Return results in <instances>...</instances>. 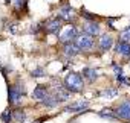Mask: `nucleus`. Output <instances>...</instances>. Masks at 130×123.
Returning a JSON list of instances; mask_svg holds the SVG:
<instances>
[{
    "label": "nucleus",
    "instance_id": "20",
    "mask_svg": "<svg viewBox=\"0 0 130 123\" xmlns=\"http://www.w3.org/2000/svg\"><path fill=\"white\" fill-rule=\"evenodd\" d=\"M118 94V90L116 88H109V90H104V91H101V96L103 97H107V99H110V97H115Z\"/></svg>",
    "mask_w": 130,
    "mask_h": 123
},
{
    "label": "nucleus",
    "instance_id": "24",
    "mask_svg": "<svg viewBox=\"0 0 130 123\" xmlns=\"http://www.w3.org/2000/svg\"><path fill=\"white\" fill-rule=\"evenodd\" d=\"M116 81H118V84H119V85H122V84L128 85V84H130V81H128V79H125V78H124V75H118V76H116Z\"/></svg>",
    "mask_w": 130,
    "mask_h": 123
},
{
    "label": "nucleus",
    "instance_id": "7",
    "mask_svg": "<svg viewBox=\"0 0 130 123\" xmlns=\"http://www.w3.org/2000/svg\"><path fill=\"white\" fill-rule=\"evenodd\" d=\"M61 30V18H52L46 23V32L52 34V35H58Z\"/></svg>",
    "mask_w": 130,
    "mask_h": 123
},
{
    "label": "nucleus",
    "instance_id": "26",
    "mask_svg": "<svg viewBox=\"0 0 130 123\" xmlns=\"http://www.w3.org/2000/svg\"><path fill=\"white\" fill-rule=\"evenodd\" d=\"M46 120V117H41V118H38V120H35L34 123H41V121H44Z\"/></svg>",
    "mask_w": 130,
    "mask_h": 123
},
{
    "label": "nucleus",
    "instance_id": "3",
    "mask_svg": "<svg viewBox=\"0 0 130 123\" xmlns=\"http://www.w3.org/2000/svg\"><path fill=\"white\" fill-rule=\"evenodd\" d=\"M75 44L78 46L80 50L87 52V50H90L93 47V38H92V35H89V34L84 32V34H81V35H78L75 38Z\"/></svg>",
    "mask_w": 130,
    "mask_h": 123
},
{
    "label": "nucleus",
    "instance_id": "5",
    "mask_svg": "<svg viewBox=\"0 0 130 123\" xmlns=\"http://www.w3.org/2000/svg\"><path fill=\"white\" fill-rule=\"evenodd\" d=\"M77 37H78V30H77V27H75V26H68L66 30H64L63 34H60L58 40H60L63 44H66V43H71L72 40H75Z\"/></svg>",
    "mask_w": 130,
    "mask_h": 123
},
{
    "label": "nucleus",
    "instance_id": "17",
    "mask_svg": "<svg viewBox=\"0 0 130 123\" xmlns=\"http://www.w3.org/2000/svg\"><path fill=\"white\" fill-rule=\"evenodd\" d=\"M41 102V105H44V106H47V108H54V106H57L58 105V100L55 99V96H46L43 100H40Z\"/></svg>",
    "mask_w": 130,
    "mask_h": 123
},
{
    "label": "nucleus",
    "instance_id": "10",
    "mask_svg": "<svg viewBox=\"0 0 130 123\" xmlns=\"http://www.w3.org/2000/svg\"><path fill=\"white\" fill-rule=\"evenodd\" d=\"M78 52H80V49H78V46L75 44V43H66L64 44V47H63V53L66 55L68 58H74V56H77L78 55Z\"/></svg>",
    "mask_w": 130,
    "mask_h": 123
},
{
    "label": "nucleus",
    "instance_id": "6",
    "mask_svg": "<svg viewBox=\"0 0 130 123\" xmlns=\"http://www.w3.org/2000/svg\"><path fill=\"white\" fill-rule=\"evenodd\" d=\"M58 18H61V20H66V21H71V20H74V18H75V11H74V8H72L69 3L63 5V6L58 9Z\"/></svg>",
    "mask_w": 130,
    "mask_h": 123
},
{
    "label": "nucleus",
    "instance_id": "8",
    "mask_svg": "<svg viewBox=\"0 0 130 123\" xmlns=\"http://www.w3.org/2000/svg\"><path fill=\"white\" fill-rule=\"evenodd\" d=\"M89 108V102L87 100H78L75 103H71L69 106L64 108V111L68 112H77V111H83V109H87Z\"/></svg>",
    "mask_w": 130,
    "mask_h": 123
},
{
    "label": "nucleus",
    "instance_id": "19",
    "mask_svg": "<svg viewBox=\"0 0 130 123\" xmlns=\"http://www.w3.org/2000/svg\"><path fill=\"white\" fill-rule=\"evenodd\" d=\"M0 118H2V121H3V123H11V121L14 120L12 111H11V109H6V111H3V112H2V115H0Z\"/></svg>",
    "mask_w": 130,
    "mask_h": 123
},
{
    "label": "nucleus",
    "instance_id": "11",
    "mask_svg": "<svg viewBox=\"0 0 130 123\" xmlns=\"http://www.w3.org/2000/svg\"><path fill=\"white\" fill-rule=\"evenodd\" d=\"M113 46V38H112V35H103L101 38H100V49L103 50V52H107L110 47Z\"/></svg>",
    "mask_w": 130,
    "mask_h": 123
},
{
    "label": "nucleus",
    "instance_id": "16",
    "mask_svg": "<svg viewBox=\"0 0 130 123\" xmlns=\"http://www.w3.org/2000/svg\"><path fill=\"white\" fill-rule=\"evenodd\" d=\"M98 114H100V117L107 118V120H110V121H116V120H118V115H116L115 111H112V109H103V111H100Z\"/></svg>",
    "mask_w": 130,
    "mask_h": 123
},
{
    "label": "nucleus",
    "instance_id": "1",
    "mask_svg": "<svg viewBox=\"0 0 130 123\" xmlns=\"http://www.w3.org/2000/svg\"><path fill=\"white\" fill-rule=\"evenodd\" d=\"M64 87L66 90H69L71 93H80L84 87L83 84V78L78 75V73H68L66 78H64Z\"/></svg>",
    "mask_w": 130,
    "mask_h": 123
},
{
    "label": "nucleus",
    "instance_id": "12",
    "mask_svg": "<svg viewBox=\"0 0 130 123\" xmlns=\"http://www.w3.org/2000/svg\"><path fill=\"white\" fill-rule=\"evenodd\" d=\"M116 53H119V55H124V56H127V58H130V43H127V41H119L118 44H116Z\"/></svg>",
    "mask_w": 130,
    "mask_h": 123
},
{
    "label": "nucleus",
    "instance_id": "4",
    "mask_svg": "<svg viewBox=\"0 0 130 123\" xmlns=\"http://www.w3.org/2000/svg\"><path fill=\"white\" fill-rule=\"evenodd\" d=\"M115 114L118 115V118H122L125 121H130V99H125L116 109Z\"/></svg>",
    "mask_w": 130,
    "mask_h": 123
},
{
    "label": "nucleus",
    "instance_id": "27",
    "mask_svg": "<svg viewBox=\"0 0 130 123\" xmlns=\"http://www.w3.org/2000/svg\"><path fill=\"white\" fill-rule=\"evenodd\" d=\"M17 2H20V0H17Z\"/></svg>",
    "mask_w": 130,
    "mask_h": 123
},
{
    "label": "nucleus",
    "instance_id": "2",
    "mask_svg": "<svg viewBox=\"0 0 130 123\" xmlns=\"http://www.w3.org/2000/svg\"><path fill=\"white\" fill-rule=\"evenodd\" d=\"M25 93H26V90H25L23 84L20 85V84L17 82V84H14V85L8 87V102H9L11 105L19 103V102L22 100V96H23Z\"/></svg>",
    "mask_w": 130,
    "mask_h": 123
},
{
    "label": "nucleus",
    "instance_id": "22",
    "mask_svg": "<svg viewBox=\"0 0 130 123\" xmlns=\"http://www.w3.org/2000/svg\"><path fill=\"white\" fill-rule=\"evenodd\" d=\"M121 40H122V41L130 43V26H127V27L124 29V32L121 34Z\"/></svg>",
    "mask_w": 130,
    "mask_h": 123
},
{
    "label": "nucleus",
    "instance_id": "14",
    "mask_svg": "<svg viewBox=\"0 0 130 123\" xmlns=\"http://www.w3.org/2000/svg\"><path fill=\"white\" fill-rule=\"evenodd\" d=\"M46 96H47V90H46V87H43V85L35 87L34 91H32V99H35V100H43Z\"/></svg>",
    "mask_w": 130,
    "mask_h": 123
},
{
    "label": "nucleus",
    "instance_id": "21",
    "mask_svg": "<svg viewBox=\"0 0 130 123\" xmlns=\"http://www.w3.org/2000/svg\"><path fill=\"white\" fill-rule=\"evenodd\" d=\"M44 75H46V72H44L43 67H37V69H34V70L31 72V76H32V78H43Z\"/></svg>",
    "mask_w": 130,
    "mask_h": 123
},
{
    "label": "nucleus",
    "instance_id": "15",
    "mask_svg": "<svg viewBox=\"0 0 130 123\" xmlns=\"http://www.w3.org/2000/svg\"><path fill=\"white\" fill-rule=\"evenodd\" d=\"M83 76L89 81V82H93L96 78H98V72L95 69H90V67H86L83 69Z\"/></svg>",
    "mask_w": 130,
    "mask_h": 123
},
{
    "label": "nucleus",
    "instance_id": "23",
    "mask_svg": "<svg viewBox=\"0 0 130 123\" xmlns=\"http://www.w3.org/2000/svg\"><path fill=\"white\" fill-rule=\"evenodd\" d=\"M81 17H84L87 21H95V18H96V15H92L90 12H87L84 9H81Z\"/></svg>",
    "mask_w": 130,
    "mask_h": 123
},
{
    "label": "nucleus",
    "instance_id": "18",
    "mask_svg": "<svg viewBox=\"0 0 130 123\" xmlns=\"http://www.w3.org/2000/svg\"><path fill=\"white\" fill-rule=\"evenodd\" d=\"M12 115H14V121H17V123H23V121L26 120V114H25V111H22V109L12 111Z\"/></svg>",
    "mask_w": 130,
    "mask_h": 123
},
{
    "label": "nucleus",
    "instance_id": "25",
    "mask_svg": "<svg viewBox=\"0 0 130 123\" xmlns=\"http://www.w3.org/2000/svg\"><path fill=\"white\" fill-rule=\"evenodd\" d=\"M112 67H113V70H115L116 76H118V75H122V67H119V66H118V64H115V63L112 64Z\"/></svg>",
    "mask_w": 130,
    "mask_h": 123
},
{
    "label": "nucleus",
    "instance_id": "9",
    "mask_svg": "<svg viewBox=\"0 0 130 123\" xmlns=\"http://www.w3.org/2000/svg\"><path fill=\"white\" fill-rule=\"evenodd\" d=\"M64 88L66 87H60V85L54 88V96L58 102H66L69 99V90H64Z\"/></svg>",
    "mask_w": 130,
    "mask_h": 123
},
{
    "label": "nucleus",
    "instance_id": "13",
    "mask_svg": "<svg viewBox=\"0 0 130 123\" xmlns=\"http://www.w3.org/2000/svg\"><path fill=\"white\" fill-rule=\"evenodd\" d=\"M84 32L92 35V37H95V35L100 34V24L96 21H87L86 26H84Z\"/></svg>",
    "mask_w": 130,
    "mask_h": 123
}]
</instances>
